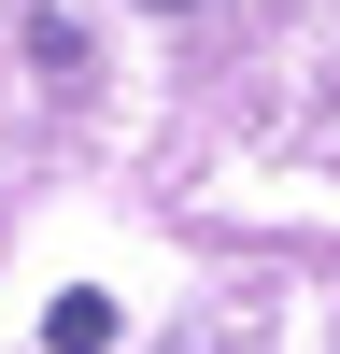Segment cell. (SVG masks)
<instances>
[{"instance_id": "6da1fadb", "label": "cell", "mask_w": 340, "mask_h": 354, "mask_svg": "<svg viewBox=\"0 0 340 354\" xmlns=\"http://www.w3.org/2000/svg\"><path fill=\"white\" fill-rule=\"evenodd\" d=\"M43 340H57V354H100V340H113V298H100V283H71V298L43 312Z\"/></svg>"}]
</instances>
